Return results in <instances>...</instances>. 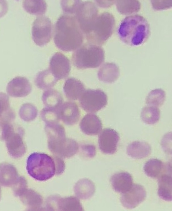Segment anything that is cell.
Returning <instances> with one entry per match:
<instances>
[{
    "instance_id": "cell-38",
    "label": "cell",
    "mask_w": 172,
    "mask_h": 211,
    "mask_svg": "<svg viewBox=\"0 0 172 211\" xmlns=\"http://www.w3.org/2000/svg\"><path fill=\"white\" fill-rule=\"evenodd\" d=\"M153 8L156 10H165L172 7V0H151Z\"/></svg>"
},
{
    "instance_id": "cell-27",
    "label": "cell",
    "mask_w": 172,
    "mask_h": 211,
    "mask_svg": "<svg viewBox=\"0 0 172 211\" xmlns=\"http://www.w3.org/2000/svg\"><path fill=\"white\" fill-rule=\"evenodd\" d=\"M93 183L89 180L83 179L78 181L74 187L76 195L82 199H87L92 197L95 191Z\"/></svg>"
},
{
    "instance_id": "cell-33",
    "label": "cell",
    "mask_w": 172,
    "mask_h": 211,
    "mask_svg": "<svg viewBox=\"0 0 172 211\" xmlns=\"http://www.w3.org/2000/svg\"><path fill=\"white\" fill-rule=\"evenodd\" d=\"M165 96V93L161 89L153 90L149 93L147 97L146 103L148 106L158 107L163 104Z\"/></svg>"
},
{
    "instance_id": "cell-24",
    "label": "cell",
    "mask_w": 172,
    "mask_h": 211,
    "mask_svg": "<svg viewBox=\"0 0 172 211\" xmlns=\"http://www.w3.org/2000/svg\"><path fill=\"white\" fill-rule=\"evenodd\" d=\"M42 99L45 107L55 110L58 109L63 102L60 93L51 88L46 90L43 92Z\"/></svg>"
},
{
    "instance_id": "cell-16",
    "label": "cell",
    "mask_w": 172,
    "mask_h": 211,
    "mask_svg": "<svg viewBox=\"0 0 172 211\" xmlns=\"http://www.w3.org/2000/svg\"><path fill=\"white\" fill-rule=\"evenodd\" d=\"M81 131L88 135H95L101 132L102 128L101 121L96 115L89 113L85 115L80 124Z\"/></svg>"
},
{
    "instance_id": "cell-35",
    "label": "cell",
    "mask_w": 172,
    "mask_h": 211,
    "mask_svg": "<svg viewBox=\"0 0 172 211\" xmlns=\"http://www.w3.org/2000/svg\"><path fill=\"white\" fill-rule=\"evenodd\" d=\"M82 2L81 0H62L61 5L64 14L74 15Z\"/></svg>"
},
{
    "instance_id": "cell-20",
    "label": "cell",
    "mask_w": 172,
    "mask_h": 211,
    "mask_svg": "<svg viewBox=\"0 0 172 211\" xmlns=\"http://www.w3.org/2000/svg\"><path fill=\"white\" fill-rule=\"evenodd\" d=\"M19 197L23 204L30 210L41 209L43 203L42 197L33 190L26 188Z\"/></svg>"
},
{
    "instance_id": "cell-11",
    "label": "cell",
    "mask_w": 172,
    "mask_h": 211,
    "mask_svg": "<svg viewBox=\"0 0 172 211\" xmlns=\"http://www.w3.org/2000/svg\"><path fill=\"white\" fill-rule=\"evenodd\" d=\"M49 69L58 80L65 78L68 76L70 71V61L62 53L57 52L50 59Z\"/></svg>"
},
{
    "instance_id": "cell-39",
    "label": "cell",
    "mask_w": 172,
    "mask_h": 211,
    "mask_svg": "<svg viewBox=\"0 0 172 211\" xmlns=\"http://www.w3.org/2000/svg\"><path fill=\"white\" fill-rule=\"evenodd\" d=\"M56 168V173L59 175L62 174L65 169V165L62 159L58 156H54Z\"/></svg>"
},
{
    "instance_id": "cell-29",
    "label": "cell",
    "mask_w": 172,
    "mask_h": 211,
    "mask_svg": "<svg viewBox=\"0 0 172 211\" xmlns=\"http://www.w3.org/2000/svg\"><path fill=\"white\" fill-rule=\"evenodd\" d=\"M23 7L28 13L35 15H42L47 10V4L44 0H23Z\"/></svg>"
},
{
    "instance_id": "cell-37",
    "label": "cell",
    "mask_w": 172,
    "mask_h": 211,
    "mask_svg": "<svg viewBox=\"0 0 172 211\" xmlns=\"http://www.w3.org/2000/svg\"><path fill=\"white\" fill-rule=\"evenodd\" d=\"M27 182L25 178L20 176L17 182L12 187L14 195L19 196L26 189Z\"/></svg>"
},
{
    "instance_id": "cell-21",
    "label": "cell",
    "mask_w": 172,
    "mask_h": 211,
    "mask_svg": "<svg viewBox=\"0 0 172 211\" xmlns=\"http://www.w3.org/2000/svg\"><path fill=\"white\" fill-rule=\"evenodd\" d=\"M120 75L119 67L115 64L107 62L100 67L98 73L100 80L105 82L112 83L115 81Z\"/></svg>"
},
{
    "instance_id": "cell-12",
    "label": "cell",
    "mask_w": 172,
    "mask_h": 211,
    "mask_svg": "<svg viewBox=\"0 0 172 211\" xmlns=\"http://www.w3.org/2000/svg\"><path fill=\"white\" fill-rule=\"evenodd\" d=\"M119 139V135L116 131L110 128H105L99 136V148L103 153L113 154L117 150Z\"/></svg>"
},
{
    "instance_id": "cell-25",
    "label": "cell",
    "mask_w": 172,
    "mask_h": 211,
    "mask_svg": "<svg viewBox=\"0 0 172 211\" xmlns=\"http://www.w3.org/2000/svg\"><path fill=\"white\" fill-rule=\"evenodd\" d=\"M58 81L48 68L39 72L36 76L35 82L38 88L46 90L53 87Z\"/></svg>"
},
{
    "instance_id": "cell-17",
    "label": "cell",
    "mask_w": 172,
    "mask_h": 211,
    "mask_svg": "<svg viewBox=\"0 0 172 211\" xmlns=\"http://www.w3.org/2000/svg\"><path fill=\"white\" fill-rule=\"evenodd\" d=\"M110 181L114 190L116 192L123 193L128 190L133 185L131 175L127 172L116 173L111 177Z\"/></svg>"
},
{
    "instance_id": "cell-9",
    "label": "cell",
    "mask_w": 172,
    "mask_h": 211,
    "mask_svg": "<svg viewBox=\"0 0 172 211\" xmlns=\"http://www.w3.org/2000/svg\"><path fill=\"white\" fill-rule=\"evenodd\" d=\"M53 34V26L50 19L45 16L37 17L32 27L33 39L37 46H42L48 43Z\"/></svg>"
},
{
    "instance_id": "cell-4",
    "label": "cell",
    "mask_w": 172,
    "mask_h": 211,
    "mask_svg": "<svg viewBox=\"0 0 172 211\" xmlns=\"http://www.w3.org/2000/svg\"><path fill=\"white\" fill-rule=\"evenodd\" d=\"M73 64L83 69L99 67L105 61V52L101 46L89 43L82 45L72 54Z\"/></svg>"
},
{
    "instance_id": "cell-3",
    "label": "cell",
    "mask_w": 172,
    "mask_h": 211,
    "mask_svg": "<svg viewBox=\"0 0 172 211\" xmlns=\"http://www.w3.org/2000/svg\"><path fill=\"white\" fill-rule=\"evenodd\" d=\"M26 169L28 174L36 180L40 181L48 180L56 173L53 156L43 153H32L27 159Z\"/></svg>"
},
{
    "instance_id": "cell-41",
    "label": "cell",
    "mask_w": 172,
    "mask_h": 211,
    "mask_svg": "<svg viewBox=\"0 0 172 211\" xmlns=\"http://www.w3.org/2000/svg\"><path fill=\"white\" fill-rule=\"evenodd\" d=\"M97 1L98 2H96L97 3V5L100 7L103 8L109 7L113 5L114 2V0L107 1V2H106V1H105V2H104L103 1H102L103 2H101V1H100V2H99L98 1Z\"/></svg>"
},
{
    "instance_id": "cell-5",
    "label": "cell",
    "mask_w": 172,
    "mask_h": 211,
    "mask_svg": "<svg viewBox=\"0 0 172 211\" xmlns=\"http://www.w3.org/2000/svg\"><path fill=\"white\" fill-rule=\"evenodd\" d=\"M115 24L111 13L104 12L98 15L87 32L85 35L89 43L102 45L112 35Z\"/></svg>"
},
{
    "instance_id": "cell-14",
    "label": "cell",
    "mask_w": 172,
    "mask_h": 211,
    "mask_svg": "<svg viewBox=\"0 0 172 211\" xmlns=\"http://www.w3.org/2000/svg\"><path fill=\"white\" fill-rule=\"evenodd\" d=\"M59 120L65 124L72 125L78 122L80 111L77 105L73 102L69 101L62 103L57 110Z\"/></svg>"
},
{
    "instance_id": "cell-22",
    "label": "cell",
    "mask_w": 172,
    "mask_h": 211,
    "mask_svg": "<svg viewBox=\"0 0 172 211\" xmlns=\"http://www.w3.org/2000/svg\"><path fill=\"white\" fill-rule=\"evenodd\" d=\"M151 147L147 143L136 141L130 144L127 149V154L135 159H141L148 156L151 152Z\"/></svg>"
},
{
    "instance_id": "cell-1",
    "label": "cell",
    "mask_w": 172,
    "mask_h": 211,
    "mask_svg": "<svg viewBox=\"0 0 172 211\" xmlns=\"http://www.w3.org/2000/svg\"><path fill=\"white\" fill-rule=\"evenodd\" d=\"M55 28L54 42L59 49L70 52L82 45L83 34L74 15L64 14L60 16Z\"/></svg>"
},
{
    "instance_id": "cell-6",
    "label": "cell",
    "mask_w": 172,
    "mask_h": 211,
    "mask_svg": "<svg viewBox=\"0 0 172 211\" xmlns=\"http://www.w3.org/2000/svg\"><path fill=\"white\" fill-rule=\"evenodd\" d=\"M1 138L5 140L8 151L12 157L18 158L26 152V146L23 140L24 131L22 127L14 125L11 122L0 124Z\"/></svg>"
},
{
    "instance_id": "cell-26",
    "label": "cell",
    "mask_w": 172,
    "mask_h": 211,
    "mask_svg": "<svg viewBox=\"0 0 172 211\" xmlns=\"http://www.w3.org/2000/svg\"><path fill=\"white\" fill-rule=\"evenodd\" d=\"M57 210L82 211L83 209L79 199L77 197L70 196L63 198L57 197Z\"/></svg>"
},
{
    "instance_id": "cell-30",
    "label": "cell",
    "mask_w": 172,
    "mask_h": 211,
    "mask_svg": "<svg viewBox=\"0 0 172 211\" xmlns=\"http://www.w3.org/2000/svg\"><path fill=\"white\" fill-rule=\"evenodd\" d=\"M117 9L120 14L126 15L138 12L141 8V3L138 0H116Z\"/></svg>"
},
{
    "instance_id": "cell-15",
    "label": "cell",
    "mask_w": 172,
    "mask_h": 211,
    "mask_svg": "<svg viewBox=\"0 0 172 211\" xmlns=\"http://www.w3.org/2000/svg\"><path fill=\"white\" fill-rule=\"evenodd\" d=\"M32 90L31 84L27 78L23 77H15L8 83L6 91L10 96L14 97H24Z\"/></svg>"
},
{
    "instance_id": "cell-23",
    "label": "cell",
    "mask_w": 172,
    "mask_h": 211,
    "mask_svg": "<svg viewBox=\"0 0 172 211\" xmlns=\"http://www.w3.org/2000/svg\"><path fill=\"white\" fill-rule=\"evenodd\" d=\"M158 193L159 197L166 201H171V175L166 174L161 175L158 180Z\"/></svg>"
},
{
    "instance_id": "cell-10",
    "label": "cell",
    "mask_w": 172,
    "mask_h": 211,
    "mask_svg": "<svg viewBox=\"0 0 172 211\" xmlns=\"http://www.w3.org/2000/svg\"><path fill=\"white\" fill-rule=\"evenodd\" d=\"M98 12L97 6L91 1L82 2L80 5L74 16L84 35L97 17Z\"/></svg>"
},
{
    "instance_id": "cell-34",
    "label": "cell",
    "mask_w": 172,
    "mask_h": 211,
    "mask_svg": "<svg viewBox=\"0 0 172 211\" xmlns=\"http://www.w3.org/2000/svg\"><path fill=\"white\" fill-rule=\"evenodd\" d=\"M36 108L30 103H25L20 107L19 114L21 118L25 121H29L34 119L37 115Z\"/></svg>"
},
{
    "instance_id": "cell-36",
    "label": "cell",
    "mask_w": 172,
    "mask_h": 211,
    "mask_svg": "<svg viewBox=\"0 0 172 211\" xmlns=\"http://www.w3.org/2000/svg\"><path fill=\"white\" fill-rule=\"evenodd\" d=\"M57 110L46 107L42 109L40 112V116L41 118L45 122V124L52 122H58L59 119L58 115Z\"/></svg>"
},
{
    "instance_id": "cell-7",
    "label": "cell",
    "mask_w": 172,
    "mask_h": 211,
    "mask_svg": "<svg viewBox=\"0 0 172 211\" xmlns=\"http://www.w3.org/2000/svg\"><path fill=\"white\" fill-rule=\"evenodd\" d=\"M48 146L55 156L62 159L69 158L74 155L78 149V146L74 140L67 138L65 131L48 133Z\"/></svg>"
},
{
    "instance_id": "cell-19",
    "label": "cell",
    "mask_w": 172,
    "mask_h": 211,
    "mask_svg": "<svg viewBox=\"0 0 172 211\" xmlns=\"http://www.w3.org/2000/svg\"><path fill=\"white\" fill-rule=\"evenodd\" d=\"M19 176L16 168L12 165L3 163L0 165V184L12 187L18 181Z\"/></svg>"
},
{
    "instance_id": "cell-18",
    "label": "cell",
    "mask_w": 172,
    "mask_h": 211,
    "mask_svg": "<svg viewBox=\"0 0 172 211\" xmlns=\"http://www.w3.org/2000/svg\"><path fill=\"white\" fill-rule=\"evenodd\" d=\"M63 89L66 97L72 100L79 99L85 90L83 83L73 77L69 78L65 81Z\"/></svg>"
},
{
    "instance_id": "cell-40",
    "label": "cell",
    "mask_w": 172,
    "mask_h": 211,
    "mask_svg": "<svg viewBox=\"0 0 172 211\" xmlns=\"http://www.w3.org/2000/svg\"><path fill=\"white\" fill-rule=\"evenodd\" d=\"M83 149L86 154L90 157L94 156L95 154V147L91 145H85L83 146Z\"/></svg>"
},
{
    "instance_id": "cell-2",
    "label": "cell",
    "mask_w": 172,
    "mask_h": 211,
    "mask_svg": "<svg viewBox=\"0 0 172 211\" xmlns=\"http://www.w3.org/2000/svg\"><path fill=\"white\" fill-rule=\"evenodd\" d=\"M150 33L149 25L147 20L138 14L126 17L121 21L118 29V35L121 41L132 46L144 43Z\"/></svg>"
},
{
    "instance_id": "cell-28",
    "label": "cell",
    "mask_w": 172,
    "mask_h": 211,
    "mask_svg": "<svg viewBox=\"0 0 172 211\" xmlns=\"http://www.w3.org/2000/svg\"><path fill=\"white\" fill-rule=\"evenodd\" d=\"M15 118V113L10 107L9 97L5 93H0V123L11 122Z\"/></svg>"
},
{
    "instance_id": "cell-31",
    "label": "cell",
    "mask_w": 172,
    "mask_h": 211,
    "mask_svg": "<svg viewBox=\"0 0 172 211\" xmlns=\"http://www.w3.org/2000/svg\"><path fill=\"white\" fill-rule=\"evenodd\" d=\"M141 116L145 123L149 124H153L158 121L160 111L158 107L148 106L142 109Z\"/></svg>"
},
{
    "instance_id": "cell-32",
    "label": "cell",
    "mask_w": 172,
    "mask_h": 211,
    "mask_svg": "<svg viewBox=\"0 0 172 211\" xmlns=\"http://www.w3.org/2000/svg\"><path fill=\"white\" fill-rule=\"evenodd\" d=\"M163 166V163L161 160L156 159H152L145 164L143 170L147 176L154 178L159 175Z\"/></svg>"
},
{
    "instance_id": "cell-13",
    "label": "cell",
    "mask_w": 172,
    "mask_h": 211,
    "mask_svg": "<svg viewBox=\"0 0 172 211\" xmlns=\"http://www.w3.org/2000/svg\"><path fill=\"white\" fill-rule=\"evenodd\" d=\"M120 201L125 208H134L142 202L146 196V191L140 185L133 184L127 191L122 193Z\"/></svg>"
},
{
    "instance_id": "cell-8",
    "label": "cell",
    "mask_w": 172,
    "mask_h": 211,
    "mask_svg": "<svg viewBox=\"0 0 172 211\" xmlns=\"http://www.w3.org/2000/svg\"><path fill=\"white\" fill-rule=\"evenodd\" d=\"M79 99L83 109L91 113L96 112L105 107L108 101L106 94L99 89L85 90Z\"/></svg>"
}]
</instances>
